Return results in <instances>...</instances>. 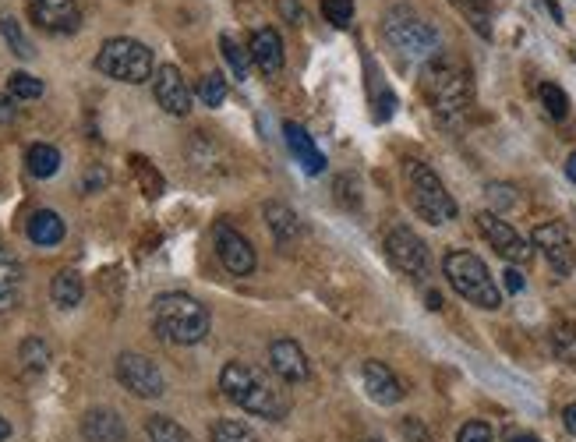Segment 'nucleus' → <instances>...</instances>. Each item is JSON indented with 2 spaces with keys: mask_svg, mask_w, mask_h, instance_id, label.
Here are the masks:
<instances>
[{
  "mask_svg": "<svg viewBox=\"0 0 576 442\" xmlns=\"http://www.w3.org/2000/svg\"><path fill=\"white\" fill-rule=\"evenodd\" d=\"M220 389L230 404H237L241 411L258 414L266 421H283L290 411V400L280 389L258 372V368L244 365V361H227L220 372Z\"/></svg>",
  "mask_w": 576,
  "mask_h": 442,
  "instance_id": "nucleus-1",
  "label": "nucleus"
},
{
  "mask_svg": "<svg viewBox=\"0 0 576 442\" xmlns=\"http://www.w3.org/2000/svg\"><path fill=\"white\" fill-rule=\"evenodd\" d=\"M421 92L439 117H460L474 100V82H470V71L463 61L435 54L421 71Z\"/></svg>",
  "mask_w": 576,
  "mask_h": 442,
  "instance_id": "nucleus-2",
  "label": "nucleus"
},
{
  "mask_svg": "<svg viewBox=\"0 0 576 442\" xmlns=\"http://www.w3.org/2000/svg\"><path fill=\"white\" fill-rule=\"evenodd\" d=\"M152 329L163 340L181 343V347L202 343L209 336V308L191 298V294L170 290V294H160L152 301Z\"/></svg>",
  "mask_w": 576,
  "mask_h": 442,
  "instance_id": "nucleus-3",
  "label": "nucleus"
},
{
  "mask_svg": "<svg viewBox=\"0 0 576 442\" xmlns=\"http://www.w3.org/2000/svg\"><path fill=\"white\" fill-rule=\"evenodd\" d=\"M382 32H386L389 46H393L396 54L407 57V61H432L439 54V32H435L432 22L417 15L414 8L407 4H396V8L386 11L382 18Z\"/></svg>",
  "mask_w": 576,
  "mask_h": 442,
  "instance_id": "nucleus-4",
  "label": "nucleus"
},
{
  "mask_svg": "<svg viewBox=\"0 0 576 442\" xmlns=\"http://www.w3.org/2000/svg\"><path fill=\"white\" fill-rule=\"evenodd\" d=\"M442 269H446L449 287H453L460 298H467L470 305L485 308V312H495V308L502 305L499 283L492 280V273H488V266L478 255L449 252L446 259H442Z\"/></svg>",
  "mask_w": 576,
  "mask_h": 442,
  "instance_id": "nucleus-5",
  "label": "nucleus"
},
{
  "mask_svg": "<svg viewBox=\"0 0 576 442\" xmlns=\"http://www.w3.org/2000/svg\"><path fill=\"white\" fill-rule=\"evenodd\" d=\"M407 188H410V202H414L417 216L432 227H442V223L456 220V202L446 191L442 177L435 174L428 163L410 160L407 163Z\"/></svg>",
  "mask_w": 576,
  "mask_h": 442,
  "instance_id": "nucleus-6",
  "label": "nucleus"
},
{
  "mask_svg": "<svg viewBox=\"0 0 576 442\" xmlns=\"http://www.w3.org/2000/svg\"><path fill=\"white\" fill-rule=\"evenodd\" d=\"M96 71H103V75L114 78V82L142 85L152 78V50L128 36L107 39L96 54Z\"/></svg>",
  "mask_w": 576,
  "mask_h": 442,
  "instance_id": "nucleus-7",
  "label": "nucleus"
},
{
  "mask_svg": "<svg viewBox=\"0 0 576 442\" xmlns=\"http://www.w3.org/2000/svg\"><path fill=\"white\" fill-rule=\"evenodd\" d=\"M117 382H121L128 393H135V397L142 400H156L167 393V379H163L160 365L156 361H149L145 354H121L117 358Z\"/></svg>",
  "mask_w": 576,
  "mask_h": 442,
  "instance_id": "nucleus-8",
  "label": "nucleus"
},
{
  "mask_svg": "<svg viewBox=\"0 0 576 442\" xmlns=\"http://www.w3.org/2000/svg\"><path fill=\"white\" fill-rule=\"evenodd\" d=\"M386 255L393 259V266L400 269V273L414 276V280H425V276H428V248L410 227H393V230H389V234H386Z\"/></svg>",
  "mask_w": 576,
  "mask_h": 442,
  "instance_id": "nucleus-9",
  "label": "nucleus"
},
{
  "mask_svg": "<svg viewBox=\"0 0 576 442\" xmlns=\"http://www.w3.org/2000/svg\"><path fill=\"white\" fill-rule=\"evenodd\" d=\"M534 248H541V255L548 259L555 276H569L576 266V244H573V234H569L566 223L552 220V223H541L534 230Z\"/></svg>",
  "mask_w": 576,
  "mask_h": 442,
  "instance_id": "nucleus-10",
  "label": "nucleus"
},
{
  "mask_svg": "<svg viewBox=\"0 0 576 442\" xmlns=\"http://www.w3.org/2000/svg\"><path fill=\"white\" fill-rule=\"evenodd\" d=\"M478 230H481V237H485V241L492 244L495 252H499L506 262H513V266L531 262L534 248L523 241V237L516 234L513 227H509V220H502V216H495V213H478Z\"/></svg>",
  "mask_w": 576,
  "mask_h": 442,
  "instance_id": "nucleus-11",
  "label": "nucleus"
},
{
  "mask_svg": "<svg viewBox=\"0 0 576 442\" xmlns=\"http://www.w3.org/2000/svg\"><path fill=\"white\" fill-rule=\"evenodd\" d=\"M216 255H220L223 269L234 276L255 273V248L244 234H237L230 223H216Z\"/></svg>",
  "mask_w": 576,
  "mask_h": 442,
  "instance_id": "nucleus-12",
  "label": "nucleus"
},
{
  "mask_svg": "<svg viewBox=\"0 0 576 442\" xmlns=\"http://www.w3.org/2000/svg\"><path fill=\"white\" fill-rule=\"evenodd\" d=\"M152 92H156V103H160L167 114L184 117L191 110V89L174 64H163V68L152 75Z\"/></svg>",
  "mask_w": 576,
  "mask_h": 442,
  "instance_id": "nucleus-13",
  "label": "nucleus"
},
{
  "mask_svg": "<svg viewBox=\"0 0 576 442\" xmlns=\"http://www.w3.org/2000/svg\"><path fill=\"white\" fill-rule=\"evenodd\" d=\"M29 15L39 29L57 32V36H68L82 22L75 0H29Z\"/></svg>",
  "mask_w": 576,
  "mask_h": 442,
  "instance_id": "nucleus-14",
  "label": "nucleus"
},
{
  "mask_svg": "<svg viewBox=\"0 0 576 442\" xmlns=\"http://www.w3.org/2000/svg\"><path fill=\"white\" fill-rule=\"evenodd\" d=\"M361 379H364V389H368V397L375 400V404H400L403 397H407V389H403V382L396 379L393 368H386L382 361H364L361 365Z\"/></svg>",
  "mask_w": 576,
  "mask_h": 442,
  "instance_id": "nucleus-15",
  "label": "nucleus"
},
{
  "mask_svg": "<svg viewBox=\"0 0 576 442\" xmlns=\"http://www.w3.org/2000/svg\"><path fill=\"white\" fill-rule=\"evenodd\" d=\"M248 54H251V64H255L262 75H280L283 64H287V54H283V39L276 29H258L248 43Z\"/></svg>",
  "mask_w": 576,
  "mask_h": 442,
  "instance_id": "nucleus-16",
  "label": "nucleus"
},
{
  "mask_svg": "<svg viewBox=\"0 0 576 442\" xmlns=\"http://www.w3.org/2000/svg\"><path fill=\"white\" fill-rule=\"evenodd\" d=\"M269 365H273V372L280 375V379H287V382H304V379H308V358H304L301 343L287 340V336L269 343Z\"/></svg>",
  "mask_w": 576,
  "mask_h": 442,
  "instance_id": "nucleus-17",
  "label": "nucleus"
},
{
  "mask_svg": "<svg viewBox=\"0 0 576 442\" xmlns=\"http://www.w3.org/2000/svg\"><path fill=\"white\" fill-rule=\"evenodd\" d=\"M82 435L85 442H124V421L110 407H96L82 418Z\"/></svg>",
  "mask_w": 576,
  "mask_h": 442,
  "instance_id": "nucleus-18",
  "label": "nucleus"
},
{
  "mask_svg": "<svg viewBox=\"0 0 576 442\" xmlns=\"http://www.w3.org/2000/svg\"><path fill=\"white\" fill-rule=\"evenodd\" d=\"M22 298V262L11 248L0 244V312H11Z\"/></svg>",
  "mask_w": 576,
  "mask_h": 442,
  "instance_id": "nucleus-19",
  "label": "nucleus"
},
{
  "mask_svg": "<svg viewBox=\"0 0 576 442\" xmlns=\"http://www.w3.org/2000/svg\"><path fill=\"white\" fill-rule=\"evenodd\" d=\"M283 135H287V145H290V153L301 160V167L308 170V174H322L326 170V156L315 149V142H311V135L301 128L297 121H287L283 124Z\"/></svg>",
  "mask_w": 576,
  "mask_h": 442,
  "instance_id": "nucleus-20",
  "label": "nucleus"
},
{
  "mask_svg": "<svg viewBox=\"0 0 576 442\" xmlns=\"http://www.w3.org/2000/svg\"><path fill=\"white\" fill-rule=\"evenodd\" d=\"M29 241L39 244V248H54V244L64 241V220L54 213V209H39V213L29 216Z\"/></svg>",
  "mask_w": 576,
  "mask_h": 442,
  "instance_id": "nucleus-21",
  "label": "nucleus"
},
{
  "mask_svg": "<svg viewBox=\"0 0 576 442\" xmlns=\"http://www.w3.org/2000/svg\"><path fill=\"white\" fill-rule=\"evenodd\" d=\"M266 223H269V234H273L280 244H294L297 234H301V220H297L294 209L283 206V202H269Z\"/></svg>",
  "mask_w": 576,
  "mask_h": 442,
  "instance_id": "nucleus-22",
  "label": "nucleus"
},
{
  "mask_svg": "<svg viewBox=\"0 0 576 442\" xmlns=\"http://www.w3.org/2000/svg\"><path fill=\"white\" fill-rule=\"evenodd\" d=\"M82 276L75 273V269H61V273L54 276V283H50V298H54L57 308H75L82 305Z\"/></svg>",
  "mask_w": 576,
  "mask_h": 442,
  "instance_id": "nucleus-23",
  "label": "nucleus"
},
{
  "mask_svg": "<svg viewBox=\"0 0 576 442\" xmlns=\"http://www.w3.org/2000/svg\"><path fill=\"white\" fill-rule=\"evenodd\" d=\"M25 167H29L32 177L46 181V177H54L57 170H61V153H57L54 145L36 142V145H29V153H25Z\"/></svg>",
  "mask_w": 576,
  "mask_h": 442,
  "instance_id": "nucleus-24",
  "label": "nucleus"
},
{
  "mask_svg": "<svg viewBox=\"0 0 576 442\" xmlns=\"http://www.w3.org/2000/svg\"><path fill=\"white\" fill-rule=\"evenodd\" d=\"M209 442H262L255 435V428L244 425V421H234V418H223L209 428Z\"/></svg>",
  "mask_w": 576,
  "mask_h": 442,
  "instance_id": "nucleus-25",
  "label": "nucleus"
},
{
  "mask_svg": "<svg viewBox=\"0 0 576 442\" xmlns=\"http://www.w3.org/2000/svg\"><path fill=\"white\" fill-rule=\"evenodd\" d=\"M145 432H149V442H195L174 418H163V414L145 421Z\"/></svg>",
  "mask_w": 576,
  "mask_h": 442,
  "instance_id": "nucleus-26",
  "label": "nucleus"
},
{
  "mask_svg": "<svg viewBox=\"0 0 576 442\" xmlns=\"http://www.w3.org/2000/svg\"><path fill=\"white\" fill-rule=\"evenodd\" d=\"M552 351L559 361L576 365V322H562V326L552 329Z\"/></svg>",
  "mask_w": 576,
  "mask_h": 442,
  "instance_id": "nucleus-27",
  "label": "nucleus"
},
{
  "mask_svg": "<svg viewBox=\"0 0 576 442\" xmlns=\"http://www.w3.org/2000/svg\"><path fill=\"white\" fill-rule=\"evenodd\" d=\"M453 8H460L467 15V22L481 32V36H492V25H488V11H492V0H449Z\"/></svg>",
  "mask_w": 576,
  "mask_h": 442,
  "instance_id": "nucleus-28",
  "label": "nucleus"
},
{
  "mask_svg": "<svg viewBox=\"0 0 576 442\" xmlns=\"http://www.w3.org/2000/svg\"><path fill=\"white\" fill-rule=\"evenodd\" d=\"M538 100H541V107H545V114H548V117H555V121L569 117V96L559 89V85L541 82V85H538Z\"/></svg>",
  "mask_w": 576,
  "mask_h": 442,
  "instance_id": "nucleus-29",
  "label": "nucleus"
},
{
  "mask_svg": "<svg viewBox=\"0 0 576 442\" xmlns=\"http://www.w3.org/2000/svg\"><path fill=\"white\" fill-rule=\"evenodd\" d=\"M227 78L220 75V71H209V75L198 82V100L205 103V107H223V100H227Z\"/></svg>",
  "mask_w": 576,
  "mask_h": 442,
  "instance_id": "nucleus-30",
  "label": "nucleus"
},
{
  "mask_svg": "<svg viewBox=\"0 0 576 442\" xmlns=\"http://www.w3.org/2000/svg\"><path fill=\"white\" fill-rule=\"evenodd\" d=\"M18 358H22L25 372L39 375V372H46V365H50V347H46L43 340H36V336H32V340L22 343V354H18Z\"/></svg>",
  "mask_w": 576,
  "mask_h": 442,
  "instance_id": "nucleus-31",
  "label": "nucleus"
},
{
  "mask_svg": "<svg viewBox=\"0 0 576 442\" xmlns=\"http://www.w3.org/2000/svg\"><path fill=\"white\" fill-rule=\"evenodd\" d=\"M8 96L11 100H39V96H43V82L25 75V71H15V75L8 78Z\"/></svg>",
  "mask_w": 576,
  "mask_h": 442,
  "instance_id": "nucleus-32",
  "label": "nucleus"
},
{
  "mask_svg": "<svg viewBox=\"0 0 576 442\" xmlns=\"http://www.w3.org/2000/svg\"><path fill=\"white\" fill-rule=\"evenodd\" d=\"M220 46H223V57H227V64L234 68L237 78H248V68H251V54L248 50H241L237 46V39L230 36V32H223L220 36Z\"/></svg>",
  "mask_w": 576,
  "mask_h": 442,
  "instance_id": "nucleus-33",
  "label": "nucleus"
},
{
  "mask_svg": "<svg viewBox=\"0 0 576 442\" xmlns=\"http://www.w3.org/2000/svg\"><path fill=\"white\" fill-rule=\"evenodd\" d=\"M0 32H4V39L11 43V50H15V54L22 57V61H29V57H32V43L25 39L22 25H18L11 15H4V18H0Z\"/></svg>",
  "mask_w": 576,
  "mask_h": 442,
  "instance_id": "nucleus-34",
  "label": "nucleus"
},
{
  "mask_svg": "<svg viewBox=\"0 0 576 442\" xmlns=\"http://www.w3.org/2000/svg\"><path fill=\"white\" fill-rule=\"evenodd\" d=\"M131 170L138 174V184H142V191L149 195V199L163 195V177L149 167V160H142V156H131Z\"/></svg>",
  "mask_w": 576,
  "mask_h": 442,
  "instance_id": "nucleus-35",
  "label": "nucleus"
},
{
  "mask_svg": "<svg viewBox=\"0 0 576 442\" xmlns=\"http://www.w3.org/2000/svg\"><path fill=\"white\" fill-rule=\"evenodd\" d=\"M322 15L333 29H347L354 22V0H322Z\"/></svg>",
  "mask_w": 576,
  "mask_h": 442,
  "instance_id": "nucleus-36",
  "label": "nucleus"
},
{
  "mask_svg": "<svg viewBox=\"0 0 576 442\" xmlns=\"http://www.w3.org/2000/svg\"><path fill=\"white\" fill-rule=\"evenodd\" d=\"M456 442H495V435L485 421H467L460 428V435H456Z\"/></svg>",
  "mask_w": 576,
  "mask_h": 442,
  "instance_id": "nucleus-37",
  "label": "nucleus"
},
{
  "mask_svg": "<svg viewBox=\"0 0 576 442\" xmlns=\"http://www.w3.org/2000/svg\"><path fill=\"white\" fill-rule=\"evenodd\" d=\"M488 202L492 209H509L516 202V191L509 184H488Z\"/></svg>",
  "mask_w": 576,
  "mask_h": 442,
  "instance_id": "nucleus-38",
  "label": "nucleus"
},
{
  "mask_svg": "<svg viewBox=\"0 0 576 442\" xmlns=\"http://www.w3.org/2000/svg\"><path fill=\"white\" fill-rule=\"evenodd\" d=\"M336 199H340L347 209L361 206V195H354V177H336Z\"/></svg>",
  "mask_w": 576,
  "mask_h": 442,
  "instance_id": "nucleus-39",
  "label": "nucleus"
},
{
  "mask_svg": "<svg viewBox=\"0 0 576 442\" xmlns=\"http://www.w3.org/2000/svg\"><path fill=\"white\" fill-rule=\"evenodd\" d=\"M400 432H403V439H407V442H432V435H428V428L421 425V421H417V418H403Z\"/></svg>",
  "mask_w": 576,
  "mask_h": 442,
  "instance_id": "nucleus-40",
  "label": "nucleus"
},
{
  "mask_svg": "<svg viewBox=\"0 0 576 442\" xmlns=\"http://www.w3.org/2000/svg\"><path fill=\"white\" fill-rule=\"evenodd\" d=\"M280 15H283V22H290V25H304V8L297 0H280Z\"/></svg>",
  "mask_w": 576,
  "mask_h": 442,
  "instance_id": "nucleus-41",
  "label": "nucleus"
},
{
  "mask_svg": "<svg viewBox=\"0 0 576 442\" xmlns=\"http://www.w3.org/2000/svg\"><path fill=\"white\" fill-rule=\"evenodd\" d=\"M502 287H506L509 294H520V290H523V276H520V269L509 266L506 273H502Z\"/></svg>",
  "mask_w": 576,
  "mask_h": 442,
  "instance_id": "nucleus-42",
  "label": "nucleus"
},
{
  "mask_svg": "<svg viewBox=\"0 0 576 442\" xmlns=\"http://www.w3.org/2000/svg\"><path fill=\"white\" fill-rule=\"evenodd\" d=\"M562 425H566L569 435H576V404H569L566 411H562Z\"/></svg>",
  "mask_w": 576,
  "mask_h": 442,
  "instance_id": "nucleus-43",
  "label": "nucleus"
},
{
  "mask_svg": "<svg viewBox=\"0 0 576 442\" xmlns=\"http://www.w3.org/2000/svg\"><path fill=\"white\" fill-rule=\"evenodd\" d=\"M96 184H107V174H103V170H92V174H89V181H85V188H96Z\"/></svg>",
  "mask_w": 576,
  "mask_h": 442,
  "instance_id": "nucleus-44",
  "label": "nucleus"
},
{
  "mask_svg": "<svg viewBox=\"0 0 576 442\" xmlns=\"http://www.w3.org/2000/svg\"><path fill=\"white\" fill-rule=\"evenodd\" d=\"M8 117H15V107H8V100H0V121H8Z\"/></svg>",
  "mask_w": 576,
  "mask_h": 442,
  "instance_id": "nucleus-45",
  "label": "nucleus"
},
{
  "mask_svg": "<svg viewBox=\"0 0 576 442\" xmlns=\"http://www.w3.org/2000/svg\"><path fill=\"white\" fill-rule=\"evenodd\" d=\"M566 177H569V181H576V153L566 160Z\"/></svg>",
  "mask_w": 576,
  "mask_h": 442,
  "instance_id": "nucleus-46",
  "label": "nucleus"
},
{
  "mask_svg": "<svg viewBox=\"0 0 576 442\" xmlns=\"http://www.w3.org/2000/svg\"><path fill=\"white\" fill-rule=\"evenodd\" d=\"M545 4H548V11H552V18H555V22H562V11H559V4H555V0H545Z\"/></svg>",
  "mask_w": 576,
  "mask_h": 442,
  "instance_id": "nucleus-47",
  "label": "nucleus"
},
{
  "mask_svg": "<svg viewBox=\"0 0 576 442\" xmlns=\"http://www.w3.org/2000/svg\"><path fill=\"white\" fill-rule=\"evenodd\" d=\"M428 308H435V312H439V308H442V298H439V294H435V290H432V294H428Z\"/></svg>",
  "mask_w": 576,
  "mask_h": 442,
  "instance_id": "nucleus-48",
  "label": "nucleus"
},
{
  "mask_svg": "<svg viewBox=\"0 0 576 442\" xmlns=\"http://www.w3.org/2000/svg\"><path fill=\"white\" fill-rule=\"evenodd\" d=\"M8 435H11V425H8V421H4V418H0V442L8 439Z\"/></svg>",
  "mask_w": 576,
  "mask_h": 442,
  "instance_id": "nucleus-49",
  "label": "nucleus"
},
{
  "mask_svg": "<svg viewBox=\"0 0 576 442\" xmlns=\"http://www.w3.org/2000/svg\"><path fill=\"white\" fill-rule=\"evenodd\" d=\"M509 442H541V439H534V435H513Z\"/></svg>",
  "mask_w": 576,
  "mask_h": 442,
  "instance_id": "nucleus-50",
  "label": "nucleus"
},
{
  "mask_svg": "<svg viewBox=\"0 0 576 442\" xmlns=\"http://www.w3.org/2000/svg\"><path fill=\"white\" fill-rule=\"evenodd\" d=\"M368 442H379V439H368Z\"/></svg>",
  "mask_w": 576,
  "mask_h": 442,
  "instance_id": "nucleus-51",
  "label": "nucleus"
}]
</instances>
